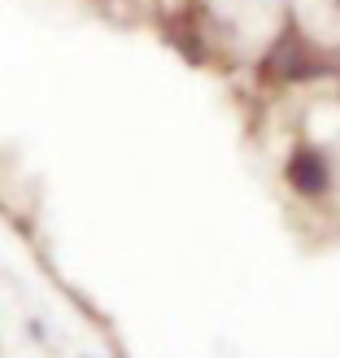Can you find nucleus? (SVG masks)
Wrapping results in <instances>:
<instances>
[{
  "label": "nucleus",
  "mask_w": 340,
  "mask_h": 358,
  "mask_svg": "<svg viewBox=\"0 0 340 358\" xmlns=\"http://www.w3.org/2000/svg\"><path fill=\"white\" fill-rule=\"evenodd\" d=\"M336 62L327 57L323 48H318L314 40H306L293 22L283 27L271 44H266L262 52V62H258V75L266 83H279V87H297V83H318V79H327L336 75Z\"/></svg>",
  "instance_id": "f257e3e1"
},
{
  "label": "nucleus",
  "mask_w": 340,
  "mask_h": 358,
  "mask_svg": "<svg viewBox=\"0 0 340 358\" xmlns=\"http://www.w3.org/2000/svg\"><path fill=\"white\" fill-rule=\"evenodd\" d=\"M283 184H288L301 201H327L332 184H336V166L318 145L301 140V145L283 157Z\"/></svg>",
  "instance_id": "f03ea898"
},
{
  "label": "nucleus",
  "mask_w": 340,
  "mask_h": 358,
  "mask_svg": "<svg viewBox=\"0 0 340 358\" xmlns=\"http://www.w3.org/2000/svg\"><path fill=\"white\" fill-rule=\"evenodd\" d=\"M332 9H340V0H332Z\"/></svg>",
  "instance_id": "7ed1b4c3"
}]
</instances>
